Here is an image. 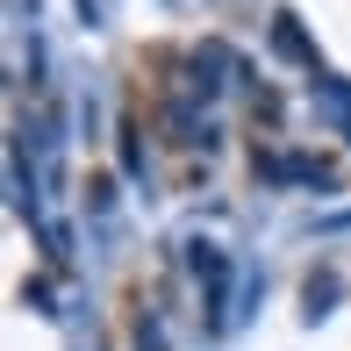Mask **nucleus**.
I'll return each mask as SVG.
<instances>
[{
	"instance_id": "f257e3e1",
	"label": "nucleus",
	"mask_w": 351,
	"mask_h": 351,
	"mask_svg": "<svg viewBox=\"0 0 351 351\" xmlns=\"http://www.w3.org/2000/svg\"><path fill=\"white\" fill-rule=\"evenodd\" d=\"M273 43H280L287 58H301V65H315V51H308V43H301V29H294V14H280V22H273Z\"/></svg>"
}]
</instances>
